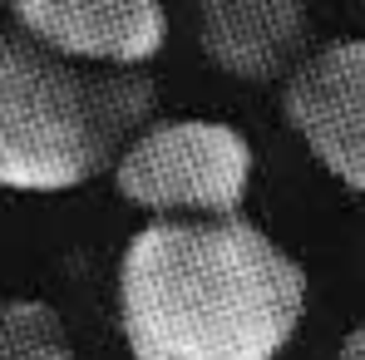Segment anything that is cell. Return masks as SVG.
Here are the masks:
<instances>
[{"mask_svg":"<svg viewBox=\"0 0 365 360\" xmlns=\"http://www.w3.org/2000/svg\"><path fill=\"white\" fill-rule=\"evenodd\" d=\"M15 30L84 64L143 69L168 45L163 0H10Z\"/></svg>","mask_w":365,"mask_h":360,"instance_id":"5b68a950","label":"cell"},{"mask_svg":"<svg viewBox=\"0 0 365 360\" xmlns=\"http://www.w3.org/2000/svg\"><path fill=\"white\" fill-rule=\"evenodd\" d=\"M192 40L227 79L272 84L311 50V10L306 0H192Z\"/></svg>","mask_w":365,"mask_h":360,"instance_id":"8992f818","label":"cell"},{"mask_svg":"<svg viewBox=\"0 0 365 360\" xmlns=\"http://www.w3.org/2000/svg\"><path fill=\"white\" fill-rule=\"evenodd\" d=\"M282 109L306 153L351 192H365V40L306 50L287 74Z\"/></svg>","mask_w":365,"mask_h":360,"instance_id":"277c9868","label":"cell"},{"mask_svg":"<svg viewBox=\"0 0 365 360\" xmlns=\"http://www.w3.org/2000/svg\"><path fill=\"white\" fill-rule=\"evenodd\" d=\"M252 143L222 119H148L114 158V187L153 217L242 212L252 187Z\"/></svg>","mask_w":365,"mask_h":360,"instance_id":"3957f363","label":"cell"},{"mask_svg":"<svg viewBox=\"0 0 365 360\" xmlns=\"http://www.w3.org/2000/svg\"><path fill=\"white\" fill-rule=\"evenodd\" d=\"M133 360H277L306 316L302 262L242 212L153 217L119 257Z\"/></svg>","mask_w":365,"mask_h":360,"instance_id":"6da1fadb","label":"cell"},{"mask_svg":"<svg viewBox=\"0 0 365 360\" xmlns=\"http://www.w3.org/2000/svg\"><path fill=\"white\" fill-rule=\"evenodd\" d=\"M148 69L84 64L0 25V187L69 192L114 168L153 119Z\"/></svg>","mask_w":365,"mask_h":360,"instance_id":"7a4b0ae2","label":"cell"},{"mask_svg":"<svg viewBox=\"0 0 365 360\" xmlns=\"http://www.w3.org/2000/svg\"><path fill=\"white\" fill-rule=\"evenodd\" d=\"M0 360H74L64 316L40 297L0 306Z\"/></svg>","mask_w":365,"mask_h":360,"instance_id":"52a82bcc","label":"cell"},{"mask_svg":"<svg viewBox=\"0 0 365 360\" xmlns=\"http://www.w3.org/2000/svg\"><path fill=\"white\" fill-rule=\"evenodd\" d=\"M336 360H365V321L341 341V351H336Z\"/></svg>","mask_w":365,"mask_h":360,"instance_id":"ba28073f","label":"cell"}]
</instances>
